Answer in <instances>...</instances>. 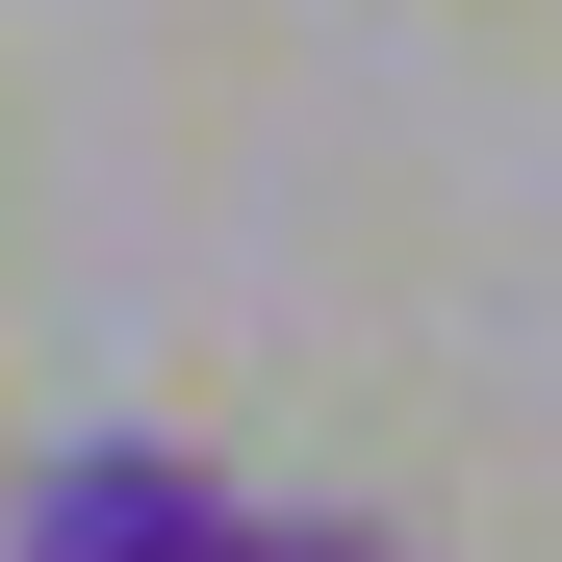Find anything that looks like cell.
Returning a JSON list of instances; mask_svg holds the SVG:
<instances>
[{
  "mask_svg": "<svg viewBox=\"0 0 562 562\" xmlns=\"http://www.w3.org/2000/svg\"><path fill=\"white\" fill-rule=\"evenodd\" d=\"M26 562H231V486L154 460V435H77L52 486H26Z\"/></svg>",
  "mask_w": 562,
  "mask_h": 562,
  "instance_id": "6da1fadb",
  "label": "cell"
},
{
  "mask_svg": "<svg viewBox=\"0 0 562 562\" xmlns=\"http://www.w3.org/2000/svg\"><path fill=\"white\" fill-rule=\"evenodd\" d=\"M231 562H384V537H333V512H231Z\"/></svg>",
  "mask_w": 562,
  "mask_h": 562,
  "instance_id": "7a4b0ae2",
  "label": "cell"
}]
</instances>
